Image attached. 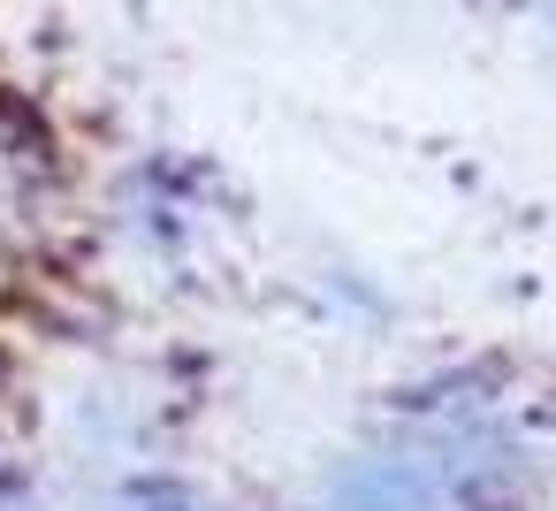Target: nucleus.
Segmentation results:
<instances>
[{
    "instance_id": "1",
    "label": "nucleus",
    "mask_w": 556,
    "mask_h": 511,
    "mask_svg": "<svg viewBox=\"0 0 556 511\" xmlns=\"http://www.w3.org/2000/svg\"><path fill=\"white\" fill-rule=\"evenodd\" d=\"M138 511H184V503H138Z\"/></svg>"
}]
</instances>
